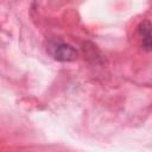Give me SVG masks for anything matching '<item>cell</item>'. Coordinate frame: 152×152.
I'll return each mask as SVG.
<instances>
[{
  "mask_svg": "<svg viewBox=\"0 0 152 152\" xmlns=\"http://www.w3.org/2000/svg\"><path fill=\"white\" fill-rule=\"evenodd\" d=\"M46 52L58 62H72L77 58V51L70 44L61 40H51L46 46Z\"/></svg>",
  "mask_w": 152,
  "mask_h": 152,
  "instance_id": "1",
  "label": "cell"
},
{
  "mask_svg": "<svg viewBox=\"0 0 152 152\" xmlns=\"http://www.w3.org/2000/svg\"><path fill=\"white\" fill-rule=\"evenodd\" d=\"M138 34L141 40V46L151 51L152 50V25L148 20H144L138 26Z\"/></svg>",
  "mask_w": 152,
  "mask_h": 152,
  "instance_id": "2",
  "label": "cell"
}]
</instances>
